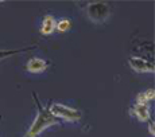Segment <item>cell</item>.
Here are the masks:
<instances>
[{
  "mask_svg": "<svg viewBox=\"0 0 155 137\" xmlns=\"http://www.w3.org/2000/svg\"><path fill=\"white\" fill-rule=\"evenodd\" d=\"M131 114L142 123H148L150 121V108H148L147 104L136 102L131 109Z\"/></svg>",
  "mask_w": 155,
  "mask_h": 137,
  "instance_id": "obj_5",
  "label": "cell"
},
{
  "mask_svg": "<svg viewBox=\"0 0 155 137\" xmlns=\"http://www.w3.org/2000/svg\"><path fill=\"white\" fill-rule=\"evenodd\" d=\"M86 12L91 20L101 23L109 16V7L107 3H92L88 5Z\"/></svg>",
  "mask_w": 155,
  "mask_h": 137,
  "instance_id": "obj_3",
  "label": "cell"
},
{
  "mask_svg": "<svg viewBox=\"0 0 155 137\" xmlns=\"http://www.w3.org/2000/svg\"><path fill=\"white\" fill-rule=\"evenodd\" d=\"M55 26L57 20L54 19V16L53 15H46L42 20V24H41V32L43 35H50L55 30Z\"/></svg>",
  "mask_w": 155,
  "mask_h": 137,
  "instance_id": "obj_7",
  "label": "cell"
},
{
  "mask_svg": "<svg viewBox=\"0 0 155 137\" xmlns=\"http://www.w3.org/2000/svg\"><path fill=\"white\" fill-rule=\"evenodd\" d=\"M70 27H71V20L68 19V18H62V19H59L58 22H57V26H55V28L58 30L59 32L68 31Z\"/></svg>",
  "mask_w": 155,
  "mask_h": 137,
  "instance_id": "obj_9",
  "label": "cell"
},
{
  "mask_svg": "<svg viewBox=\"0 0 155 137\" xmlns=\"http://www.w3.org/2000/svg\"><path fill=\"white\" fill-rule=\"evenodd\" d=\"M34 97H35L34 100L38 106V114H37V117L34 118L31 126L28 128V130L26 132V135L23 137H38L45 129H47V128L53 126V125H55L58 123V118H55L49 109L43 108V106L41 105L35 94H34Z\"/></svg>",
  "mask_w": 155,
  "mask_h": 137,
  "instance_id": "obj_1",
  "label": "cell"
},
{
  "mask_svg": "<svg viewBox=\"0 0 155 137\" xmlns=\"http://www.w3.org/2000/svg\"><path fill=\"white\" fill-rule=\"evenodd\" d=\"M34 46H31V47H28V49H20V50H0V61L2 59H5V58H8V56H11V55H15V54H19V53H23V51H27V50L30 49H32Z\"/></svg>",
  "mask_w": 155,
  "mask_h": 137,
  "instance_id": "obj_10",
  "label": "cell"
},
{
  "mask_svg": "<svg viewBox=\"0 0 155 137\" xmlns=\"http://www.w3.org/2000/svg\"><path fill=\"white\" fill-rule=\"evenodd\" d=\"M128 65L131 66V68L138 73H154L155 67L151 62L146 61V59L140 58V56H131L128 59Z\"/></svg>",
  "mask_w": 155,
  "mask_h": 137,
  "instance_id": "obj_4",
  "label": "cell"
},
{
  "mask_svg": "<svg viewBox=\"0 0 155 137\" xmlns=\"http://www.w3.org/2000/svg\"><path fill=\"white\" fill-rule=\"evenodd\" d=\"M46 67H47V62L42 58H31L27 62V65H26L27 71H30V73H32V74L42 73V71L46 70Z\"/></svg>",
  "mask_w": 155,
  "mask_h": 137,
  "instance_id": "obj_6",
  "label": "cell"
},
{
  "mask_svg": "<svg viewBox=\"0 0 155 137\" xmlns=\"http://www.w3.org/2000/svg\"><path fill=\"white\" fill-rule=\"evenodd\" d=\"M49 110L55 118H58V120L61 118V120L66 121V123H77L82 117V113L78 109L70 108V106H66L64 104H57V102L51 104Z\"/></svg>",
  "mask_w": 155,
  "mask_h": 137,
  "instance_id": "obj_2",
  "label": "cell"
},
{
  "mask_svg": "<svg viewBox=\"0 0 155 137\" xmlns=\"http://www.w3.org/2000/svg\"><path fill=\"white\" fill-rule=\"evenodd\" d=\"M148 132H150L151 136L155 135V132H154V123H153V121H148Z\"/></svg>",
  "mask_w": 155,
  "mask_h": 137,
  "instance_id": "obj_11",
  "label": "cell"
},
{
  "mask_svg": "<svg viewBox=\"0 0 155 137\" xmlns=\"http://www.w3.org/2000/svg\"><path fill=\"white\" fill-rule=\"evenodd\" d=\"M154 96H155L154 89H148V90L142 91V93H139V94H138V97H136V102L147 104L148 101L154 100Z\"/></svg>",
  "mask_w": 155,
  "mask_h": 137,
  "instance_id": "obj_8",
  "label": "cell"
}]
</instances>
